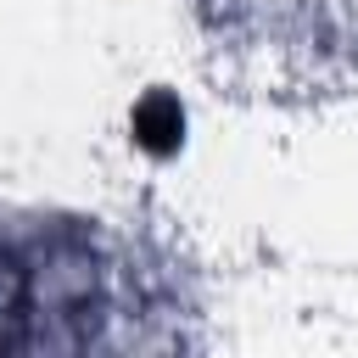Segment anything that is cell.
Returning <instances> with one entry per match:
<instances>
[{"mask_svg":"<svg viewBox=\"0 0 358 358\" xmlns=\"http://www.w3.org/2000/svg\"><path fill=\"white\" fill-rule=\"evenodd\" d=\"M134 140L145 145V151H173L179 145V134H185V112L168 101V95H151L140 112H134Z\"/></svg>","mask_w":358,"mask_h":358,"instance_id":"cell-1","label":"cell"}]
</instances>
